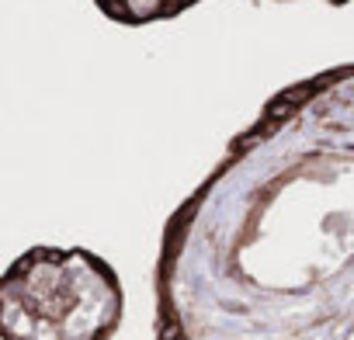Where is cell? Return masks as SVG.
Masks as SVG:
<instances>
[{"label": "cell", "instance_id": "obj_1", "mask_svg": "<svg viewBox=\"0 0 354 340\" xmlns=\"http://www.w3.org/2000/svg\"><path fill=\"white\" fill-rule=\"evenodd\" d=\"M156 340H354V63L274 91L177 205Z\"/></svg>", "mask_w": 354, "mask_h": 340}, {"label": "cell", "instance_id": "obj_2", "mask_svg": "<svg viewBox=\"0 0 354 340\" xmlns=\"http://www.w3.org/2000/svg\"><path fill=\"white\" fill-rule=\"evenodd\" d=\"M122 316V278L87 247H28L0 278L4 340H111Z\"/></svg>", "mask_w": 354, "mask_h": 340}, {"label": "cell", "instance_id": "obj_3", "mask_svg": "<svg viewBox=\"0 0 354 340\" xmlns=\"http://www.w3.org/2000/svg\"><path fill=\"white\" fill-rule=\"evenodd\" d=\"M198 4H205V0H94V8L108 21L125 25V28H146V25H156V21H174Z\"/></svg>", "mask_w": 354, "mask_h": 340}, {"label": "cell", "instance_id": "obj_4", "mask_svg": "<svg viewBox=\"0 0 354 340\" xmlns=\"http://www.w3.org/2000/svg\"><path fill=\"white\" fill-rule=\"evenodd\" d=\"M278 4H295V0H278ZM323 4H330V8H347L351 0H323Z\"/></svg>", "mask_w": 354, "mask_h": 340}]
</instances>
